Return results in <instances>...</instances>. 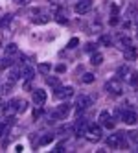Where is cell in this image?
<instances>
[{
    "label": "cell",
    "instance_id": "cell-1",
    "mask_svg": "<svg viewBox=\"0 0 138 153\" xmlns=\"http://www.w3.org/2000/svg\"><path fill=\"white\" fill-rule=\"evenodd\" d=\"M85 137H87L89 142H100L103 138V129H101V126H98V124H89L87 131H85Z\"/></svg>",
    "mask_w": 138,
    "mask_h": 153
},
{
    "label": "cell",
    "instance_id": "cell-2",
    "mask_svg": "<svg viewBox=\"0 0 138 153\" xmlns=\"http://www.w3.org/2000/svg\"><path fill=\"white\" fill-rule=\"evenodd\" d=\"M105 91H107L111 96H122V92H123V85H122L120 78H112V79H109L107 83H105Z\"/></svg>",
    "mask_w": 138,
    "mask_h": 153
},
{
    "label": "cell",
    "instance_id": "cell-3",
    "mask_svg": "<svg viewBox=\"0 0 138 153\" xmlns=\"http://www.w3.org/2000/svg\"><path fill=\"white\" fill-rule=\"evenodd\" d=\"M105 144L111 146V148H118V146H125V133L123 131H118V133H112L105 138Z\"/></svg>",
    "mask_w": 138,
    "mask_h": 153
},
{
    "label": "cell",
    "instance_id": "cell-4",
    "mask_svg": "<svg viewBox=\"0 0 138 153\" xmlns=\"http://www.w3.org/2000/svg\"><path fill=\"white\" fill-rule=\"evenodd\" d=\"M70 111H72V105L70 103H63V105H59L55 111L52 113V118H54V120H65L70 114Z\"/></svg>",
    "mask_w": 138,
    "mask_h": 153
},
{
    "label": "cell",
    "instance_id": "cell-5",
    "mask_svg": "<svg viewBox=\"0 0 138 153\" xmlns=\"http://www.w3.org/2000/svg\"><path fill=\"white\" fill-rule=\"evenodd\" d=\"M74 94V87H55L54 91V98L55 100H66V98H70Z\"/></svg>",
    "mask_w": 138,
    "mask_h": 153
},
{
    "label": "cell",
    "instance_id": "cell-6",
    "mask_svg": "<svg viewBox=\"0 0 138 153\" xmlns=\"http://www.w3.org/2000/svg\"><path fill=\"white\" fill-rule=\"evenodd\" d=\"M87 127H89V122H87L85 118H79V120H76V122H74L72 131H74V135H76V137H85V131H87Z\"/></svg>",
    "mask_w": 138,
    "mask_h": 153
},
{
    "label": "cell",
    "instance_id": "cell-7",
    "mask_svg": "<svg viewBox=\"0 0 138 153\" xmlns=\"http://www.w3.org/2000/svg\"><path fill=\"white\" fill-rule=\"evenodd\" d=\"M92 4H94V0H77L76 6H74V9H76V13L85 15V13H89L92 9Z\"/></svg>",
    "mask_w": 138,
    "mask_h": 153
},
{
    "label": "cell",
    "instance_id": "cell-8",
    "mask_svg": "<svg viewBox=\"0 0 138 153\" xmlns=\"http://www.w3.org/2000/svg\"><path fill=\"white\" fill-rule=\"evenodd\" d=\"M90 103H92V98H89V96H79L77 100H76V103H74V105H76V113L81 114L87 107H90Z\"/></svg>",
    "mask_w": 138,
    "mask_h": 153
},
{
    "label": "cell",
    "instance_id": "cell-9",
    "mask_svg": "<svg viewBox=\"0 0 138 153\" xmlns=\"http://www.w3.org/2000/svg\"><path fill=\"white\" fill-rule=\"evenodd\" d=\"M100 124H101L105 129H114V126H116L114 118H112L107 111H101V113H100Z\"/></svg>",
    "mask_w": 138,
    "mask_h": 153
},
{
    "label": "cell",
    "instance_id": "cell-10",
    "mask_svg": "<svg viewBox=\"0 0 138 153\" xmlns=\"http://www.w3.org/2000/svg\"><path fill=\"white\" fill-rule=\"evenodd\" d=\"M120 116H122V120H123L127 126H134V124L138 122V116H136L134 111H123Z\"/></svg>",
    "mask_w": 138,
    "mask_h": 153
},
{
    "label": "cell",
    "instance_id": "cell-11",
    "mask_svg": "<svg viewBox=\"0 0 138 153\" xmlns=\"http://www.w3.org/2000/svg\"><path fill=\"white\" fill-rule=\"evenodd\" d=\"M31 98H33V103L35 105H44V102H46V92L42 91V89H35Z\"/></svg>",
    "mask_w": 138,
    "mask_h": 153
},
{
    "label": "cell",
    "instance_id": "cell-12",
    "mask_svg": "<svg viewBox=\"0 0 138 153\" xmlns=\"http://www.w3.org/2000/svg\"><path fill=\"white\" fill-rule=\"evenodd\" d=\"M123 56H125L127 61H134V59L138 57V48H134V46H125Z\"/></svg>",
    "mask_w": 138,
    "mask_h": 153
},
{
    "label": "cell",
    "instance_id": "cell-13",
    "mask_svg": "<svg viewBox=\"0 0 138 153\" xmlns=\"http://www.w3.org/2000/svg\"><path fill=\"white\" fill-rule=\"evenodd\" d=\"M20 74H22V78H26V79H33L35 78V70L30 67V65H24V67H20Z\"/></svg>",
    "mask_w": 138,
    "mask_h": 153
},
{
    "label": "cell",
    "instance_id": "cell-14",
    "mask_svg": "<svg viewBox=\"0 0 138 153\" xmlns=\"http://www.w3.org/2000/svg\"><path fill=\"white\" fill-rule=\"evenodd\" d=\"M22 78V74H20V67H15V68H11L9 70V81H17V79H20Z\"/></svg>",
    "mask_w": 138,
    "mask_h": 153
},
{
    "label": "cell",
    "instance_id": "cell-15",
    "mask_svg": "<svg viewBox=\"0 0 138 153\" xmlns=\"http://www.w3.org/2000/svg\"><path fill=\"white\" fill-rule=\"evenodd\" d=\"M101 61H103V53H101V52H98V50H96V52H92V56H90V63H92V65H100Z\"/></svg>",
    "mask_w": 138,
    "mask_h": 153
},
{
    "label": "cell",
    "instance_id": "cell-16",
    "mask_svg": "<svg viewBox=\"0 0 138 153\" xmlns=\"http://www.w3.org/2000/svg\"><path fill=\"white\" fill-rule=\"evenodd\" d=\"M17 52H18V46L15 45V42H11V45L6 46V56H7V57H13Z\"/></svg>",
    "mask_w": 138,
    "mask_h": 153
},
{
    "label": "cell",
    "instance_id": "cell-17",
    "mask_svg": "<svg viewBox=\"0 0 138 153\" xmlns=\"http://www.w3.org/2000/svg\"><path fill=\"white\" fill-rule=\"evenodd\" d=\"M46 83H48L50 87H54V89H55V87H59V85H61L59 76H48V78H46Z\"/></svg>",
    "mask_w": 138,
    "mask_h": 153
},
{
    "label": "cell",
    "instance_id": "cell-18",
    "mask_svg": "<svg viewBox=\"0 0 138 153\" xmlns=\"http://www.w3.org/2000/svg\"><path fill=\"white\" fill-rule=\"evenodd\" d=\"M13 91V81H7L4 85H0V94H9Z\"/></svg>",
    "mask_w": 138,
    "mask_h": 153
},
{
    "label": "cell",
    "instance_id": "cell-19",
    "mask_svg": "<svg viewBox=\"0 0 138 153\" xmlns=\"http://www.w3.org/2000/svg\"><path fill=\"white\" fill-rule=\"evenodd\" d=\"M127 79H129V85L131 87H138V72H133L131 70V74H129V78H127Z\"/></svg>",
    "mask_w": 138,
    "mask_h": 153
},
{
    "label": "cell",
    "instance_id": "cell-20",
    "mask_svg": "<svg viewBox=\"0 0 138 153\" xmlns=\"http://www.w3.org/2000/svg\"><path fill=\"white\" fill-rule=\"evenodd\" d=\"M52 140H54V135H50V133H46L44 137H41V140H39V146H46V144H50Z\"/></svg>",
    "mask_w": 138,
    "mask_h": 153
},
{
    "label": "cell",
    "instance_id": "cell-21",
    "mask_svg": "<svg viewBox=\"0 0 138 153\" xmlns=\"http://www.w3.org/2000/svg\"><path fill=\"white\" fill-rule=\"evenodd\" d=\"M50 20V17L48 15H39V17H33V22L35 24H46Z\"/></svg>",
    "mask_w": 138,
    "mask_h": 153
},
{
    "label": "cell",
    "instance_id": "cell-22",
    "mask_svg": "<svg viewBox=\"0 0 138 153\" xmlns=\"http://www.w3.org/2000/svg\"><path fill=\"white\" fill-rule=\"evenodd\" d=\"M100 45H103V46H112L111 35H101V37H100Z\"/></svg>",
    "mask_w": 138,
    "mask_h": 153
},
{
    "label": "cell",
    "instance_id": "cell-23",
    "mask_svg": "<svg viewBox=\"0 0 138 153\" xmlns=\"http://www.w3.org/2000/svg\"><path fill=\"white\" fill-rule=\"evenodd\" d=\"M129 74H131L129 67H120V70H118V78H129Z\"/></svg>",
    "mask_w": 138,
    "mask_h": 153
},
{
    "label": "cell",
    "instance_id": "cell-24",
    "mask_svg": "<svg viewBox=\"0 0 138 153\" xmlns=\"http://www.w3.org/2000/svg\"><path fill=\"white\" fill-rule=\"evenodd\" d=\"M94 74H90V72H87V74H83V78H81V81L83 83H94Z\"/></svg>",
    "mask_w": 138,
    "mask_h": 153
},
{
    "label": "cell",
    "instance_id": "cell-25",
    "mask_svg": "<svg viewBox=\"0 0 138 153\" xmlns=\"http://www.w3.org/2000/svg\"><path fill=\"white\" fill-rule=\"evenodd\" d=\"M120 7H122V0H112V4H111V11H112V15L118 11Z\"/></svg>",
    "mask_w": 138,
    "mask_h": 153
},
{
    "label": "cell",
    "instance_id": "cell-26",
    "mask_svg": "<svg viewBox=\"0 0 138 153\" xmlns=\"http://www.w3.org/2000/svg\"><path fill=\"white\" fill-rule=\"evenodd\" d=\"M50 68H52L50 63H42V65H39V72H41V74H48Z\"/></svg>",
    "mask_w": 138,
    "mask_h": 153
},
{
    "label": "cell",
    "instance_id": "cell-27",
    "mask_svg": "<svg viewBox=\"0 0 138 153\" xmlns=\"http://www.w3.org/2000/svg\"><path fill=\"white\" fill-rule=\"evenodd\" d=\"M42 113H44V109H42V105H37V109L33 111V120H39Z\"/></svg>",
    "mask_w": 138,
    "mask_h": 153
},
{
    "label": "cell",
    "instance_id": "cell-28",
    "mask_svg": "<svg viewBox=\"0 0 138 153\" xmlns=\"http://www.w3.org/2000/svg\"><path fill=\"white\" fill-rule=\"evenodd\" d=\"M55 20H57V22H61V24H68V19H66L65 15H63V13H61V15L57 13V17H55Z\"/></svg>",
    "mask_w": 138,
    "mask_h": 153
},
{
    "label": "cell",
    "instance_id": "cell-29",
    "mask_svg": "<svg viewBox=\"0 0 138 153\" xmlns=\"http://www.w3.org/2000/svg\"><path fill=\"white\" fill-rule=\"evenodd\" d=\"M7 127H9L7 122H0V137H4V133L7 131Z\"/></svg>",
    "mask_w": 138,
    "mask_h": 153
},
{
    "label": "cell",
    "instance_id": "cell-30",
    "mask_svg": "<svg viewBox=\"0 0 138 153\" xmlns=\"http://www.w3.org/2000/svg\"><path fill=\"white\" fill-rule=\"evenodd\" d=\"M9 22H11V17H9V15H6V17H4L2 20H0V26H2V28H6V26H7Z\"/></svg>",
    "mask_w": 138,
    "mask_h": 153
},
{
    "label": "cell",
    "instance_id": "cell-31",
    "mask_svg": "<svg viewBox=\"0 0 138 153\" xmlns=\"http://www.w3.org/2000/svg\"><path fill=\"white\" fill-rule=\"evenodd\" d=\"M77 45H79V39L74 37V39H70V42H68V48H76Z\"/></svg>",
    "mask_w": 138,
    "mask_h": 153
},
{
    "label": "cell",
    "instance_id": "cell-32",
    "mask_svg": "<svg viewBox=\"0 0 138 153\" xmlns=\"http://www.w3.org/2000/svg\"><path fill=\"white\" fill-rule=\"evenodd\" d=\"M9 65H11V57H7V56H6V59L0 63V68H6V67H9Z\"/></svg>",
    "mask_w": 138,
    "mask_h": 153
},
{
    "label": "cell",
    "instance_id": "cell-33",
    "mask_svg": "<svg viewBox=\"0 0 138 153\" xmlns=\"http://www.w3.org/2000/svg\"><path fill=\"white\" fill-rule=\"evenodd\" d=\"M96 46H98V45H94V42H89V45H87V48H85V50L92 53V52H96Z\"/></svg>",
    "mask_w": 138,
    "mask_h": 153
},
{
    "label": "cell",
    "instance_id": "cell-34",
    "mask_svg": "<svg viewBox=\"0 0 138 153\" xmlns=\"http://www.w3.org/2000/svg\"><path fill=\"white\" fill-rule=\"evenodd\" d=\"M55 70H57V74H59V72H65V70H66V67H65V65H57Z\"/></svg>",
    "mask_w": 138,
    "mask_h": 153
},
{
    "label": "cell",
    "instance_id": "cell-35",
    "mask_svg": "<svg viewBox=\"0 0 138 153\" xmlns=\"http://www.w3.org/2000/svg\"><path fill=\"white\" fill-rule=\"evenodd\" d=\"M0 105H4V103H2V94H0Z\"/></svg>",
    "mask_w": 138,
    "mask_h": 153
},
{
    "label": "cell",
    "instance_id": "cell-36",
    "mask_svg": "<svg viewBox=\"0 0 138 153\" xmlns=\"http://www.w3.org/2000/svg\"><path fill=\"white\" fill-rule=\"evenodd\" d=\"M74 2H77V0H74Z\"/></svg>",
    "mask_w": 138,
    "mask_h": 153
}]
</instances>
